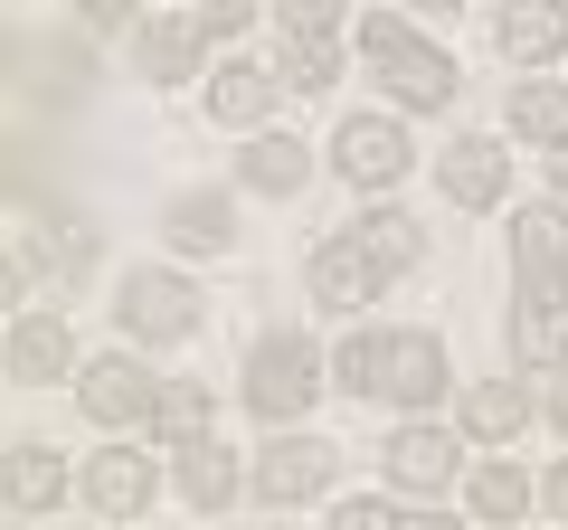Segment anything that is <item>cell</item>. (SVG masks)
<instances>
[{
  "instance_id": "6da1fadb",
  "label": "cell",
  "mask_w": 568,
  "mask_h": 530,
  "mask_svg": "<svg viewBox=\"0 0 568 530\" xmlns=\"http://www.w3.org/2000/svg\"><path fill=\"white\" fill-rule=\"evenodd\" d=\"M361 58L388 77V95L417 104V114H436V104H455V58L446 48H426L407 20H388V10H369L361 20Z\"/></svg>"
},
{
  "instance_id": "7a4b0ae2",
  "label": "cell",
  "mask_w": 568,
  "mask_h": 530,
  "mask_svg": "<svg viewBox=\"0 0 568 530\" xmlns=\"http://www.w3.org/2000/svg\"><path fill=\"white\" fill-rule=\"evenodd\" d=\"M313 388H323V350H313L304 332H265V342L246 350V408H256L265 427H294V417L313 408Z\"/></svg>"
},
{
  "instance_id": "3957f363",
  "label": "cell",
  "mask_w": 568,
  "mask_h": 530,
  "mask_svg": "<svg viewBox=\"0 0 568 530\" xmlns=\"http://www.w3.org/2000/svg\"><path fill=\"white\" fill-rule=\"evenodd\" d=\"M388 275L398 265L379 256V246L351 227V237H323L313 246V265H304V285H313V304H332V313H361V304H379L388 294Z\"/></svg>"
},
{
  "instance_id": "277c9868",
  "label": "cell",
  "mask_w": 568,
  "mask_h": 530,
  "mask_svg": "<svg viewBox=\"0 0 568 530\" xmlns=\"http://www.w3.org/2000/svg\"><path fill=\"white\" fill-rule=\"evenodd\" d=\"M77 408L95 417V427H152V408H162V379H152L133 350H104V360L77 369Z\"/></svg>"
},
{
  "instance_id": "5b68a950",
  "label": "cell",
  "mask_w": 568,
  "mask_h": 530,
  "mask_svg": "<svg viewBox=\"0 0 568 530\" xmlns=\"http://www.w3.org/2000/svg\"><path fill=\"white\" fill-rule=\"evenodd\" d=\"M332 473H342V446H323V436H284L275 427V446L256 455V502H275V511H294V502H313V492H332Z\"/></svg>"
},
{
  "instance_id": "8992f818",
  "label": "cell",
  "mask_w": 568,
  "mask_h": 530,
  "mask_svg": "<svg viewBox=\"0 0 568 530\" xmlns=\"http://www.w3.org/2000/svg\"><path fill=\"white\" fill-rule=\"evenodd\" d=\"M511 360L568 369V275H521V294H511Z\"/></svg>"
},
{
  "instance_id": "52a82bcc",
  "label": "cell",
  "mask_w": 568,
  "mask_h": 530,
  "mask_svg": "<svg viewBox=\"0 0 568 530\" xmlns=\"http://www.w3.org/2000/svg\"><path fill=\"white\" fill-rule=\"evenodd\" d=\"M114 313H123L133 342H190V332H200V294H190L181 275H162V265H142L133 285L114 294Z\"/></svg>"
},
{
  "instance_id": "ba28073f",
  "label": "cell",
  "mask_w": 568,
  "mask_h": 530,
  "mask_svg": "<svg viewBox=\"0 0 568 530\" xmlns=\"http://www.w3.org/2000/svg\"><path fill=\"white\" fill-rule=\"evenodd\" d=\"M332 162H342L351 190H388V181H407V133L388 114H351L332 133Z\"/></svg>"
},
{
  "instance_id": "9c48e42d",
  "label": "cell",
  "mask_w": 568,
  "mask_h": 530,
  "mask_svg": "<svg viewBox=\"0 0 568 530\" xmlns=\"http://www.w3.org/2000/svg\"><path fill=\"white\" fill-rule=\"evenodd\" d=\"M436 190H446L455 208H493L511 190V152L493 143V133H465V143L436 152Z\"/></svg>"
},
{
  "instance_id": "30bf717a",
  "label": "cell",
  "mask_w": 568,
  "mask_h": 530,
  "mask_svg": "<svg viewBox=\"0 0 568 530\" xmlns=\"http://www.w3.org/2000/svg\"><path fill=\"white\" fill-rule=\"evenodd\" d=\"M77 369V332L67 313H10V379L20 388H58Z\"/></svg>"
},
{
  "instance_id": "8fae6325",
  "label": "cell",
  "mask_w": 568,
  "mask_h": 530,
  "mask_svg": "<svg viewBox=\"0 0 568 530\" xmlns=\"http://www.w3.org/2000/svg\"><path fill=\"white\" fill-rule=\"evenodd\" d=\"M379 465H388V483H398V492H417V502H426V492H446V483H455L465 446H455L446 427H398V436L379 446Z\"/></svg>"
},
{
  "instance_id": "7c38bea8",
  "label": "cell",
  "mask_w": 568,
  "mask_h": 530,
  "mask_svg": "<svg viewBox=\"0 0 568 530\" xmlns=\"http://www.w3.org/2000/svg\"><path fill=\"white\" fill-rule=\"evenodd\" d=\"M436 388H446V342H436V332H388L379 342V398L426 408Z\"/></svg>"
},
{
  "instance_id": "4fadbf2b",
  "label": "cell",
  "mask_w": 568,
  "mask_h": 530,
  "mask_svg": "<svg viewBox=\"0 0 568 530\" xmlns=\"http://www.w3.org/2000/svg\"><path fill=\"white\" fill-rule=\"evenodd\" d=\"M152 492H162V473H152V455H133V446H114V455L85 465V502H95L104 521H142Z\"/></svg>"
},
{
  "instance_id": "5bb4252c",
  "label": "cell",
  "mask_w": 568,
  "mask_h": 530,
  "mask_svg": "<svg viewBox=\"0 0 568 530\" xmlns=\"http://www.w3.org/2000/svg\"><path fill=\"white\" fill-rule=\"evenodd\" d=\"M493 48H503V67H549L568 48V0H511L493 20Z\"/></svg>"
},
{
  "instance_id": "9a60e30c",
  "label": "cell",
  "mask_w": 568,
  "mask_h": 530,
  "mask_svg": "<svg viewBox=\"0 0 568 530\" xmlns=\"http://www.w3.org/2000/svg\"><path fill=\"white\" fill-rule=\"evenodd\" d=\"M58 502H67V465H58V446L20 436V446L0 455V511H58Z\"/></svg>"
},
{
  "instance_id": "2e32d148",
  "label": "cell",
  "mask_w": 568,
  "mask_h": 530,
  "mask_svg": "<svg viewBox=\"0 0 568 530\" xmlns=\"http://www.w3.org/2000/svg\"><path fill=\"white\" fill-rule=\"evenodd\" d=\"M511 275H568V200L511 208Z\"/></svg>"
},
{
  "instance_id": "e0dca14e",
  "label": "cell",
  "mask_w": 568,
  "mask_h": 530,
  "mask_svg": "<svg viewBox=\"0 0 568 530\" xmlns=\"http://www.w3.org/2000/svg\"><path fill=\"white\" fill-rule=\"evenodd\" d=\"M200 39H209L200 20H142V29H133V77L181 85V77H190V58H200Z\"/></svg>"
},
{
  "instance_id": "ac0fdd59",
  "label": "cell",
  "mask_w": 568,
  "mask_h": 530,
  "mask_svg": "<svg viewBox=\"0 0 568 530\" xmlns=\"http://www.w3.org/2000/svg\"><path fill=\"white\" fill-rule=\"evenodd\" d=\"M530 427V388L521 379H474L465 388V436L474 446H511Z\"/></svg>"
},
{
  "instance_id": "d6986e66",
  "label": "cell",
  "mask_w": 568,
  "mask_h": 530,
  "mask_svg": "<svg viewBox=\"0 0 568 530\" xmlns=\"http://www.w3.org/2000/svg\"><path fill=\"white\" fill-rule=\"evenodd\" d=\"M237 181L265 190V200H294V190L313 181V152L294 143V133H256V143H246V162H237Z\"/></svg>"
},
{
  "instance_id": "ffe728a7",
  "label": "cell",
  "mask_w": 568,
  "mask_h": 530,
  "mask_svg": "<svg viewBox=\"0 0 568 530\" xmlns=\"http://www.w3.org/2000/svg\"><path fill=\"white\" fill-rule=\"evenodd\" d=\"M162 227H171V246H190V256H219V246L237 237V208H227V190H181Z\"/></svg>"
},
{
  "instance_id": "44dd1931",
  "label": "cell",
  "mask_w": 568,
  "mask_h": 530,
  "mask_svg": "<svg viewBox=\"0 0 568 530\" xmlns=\"http://www.w3.org/2000/svg\"><path fill=\"white\" fill-rule=\"evenodd\" d=\"M265 104H275V67H256V58H219L209 67V114L219 123H256Z\"/></svg>"
},
{
  "instance_id": "7402d4cb",
  "label": "cell",
  "mask_w": 568,
  "mask_h": 530,
  "mask_svg": "<svg viewBox=\"0 0 568 530\" xmlns=\"http://www.w3.org/2000/svg\"><path fill=\"white\" fill-rule=\"evenodd\" d=\"M181 502L190 511H227V502H237V455H227L219 436L181 446Z\"/></svg>"
},
{
  "instance_id": "603a6c76",
  "label": "cell",
  "mask_w": 568,
  "mask_h": 530,
  "mask_svg": "<svg viewBox=\"0 0 568 530\" xmlns=\"http://www.w3.org/2000/svg\"><path fill=\"white\" fill-rule=\"evenodd\" d=\"M10 246H20L29 265H48V275H67V285H77L85 265H95V237H85L77 218H48V227H20V237H10Z\"/></svg>"
},
{
  "instance_id": "cb8c5ba5",
  "label": "cell",
  "mask_w": 568,
  "mask_h": 530,
  "mask_svg": "<svg viewBox=\"0 0 568 530\" xmlns=\"http://www.w3.org/2000/svg\"><path fill=\"white\" fill-rule=\"evenodd\" d=\"M511 133H521V143H568V85L559 77L511 85Z\"/></svg>"
},
{
  "instance_id": "d4e9b609",
  "label": "cell",
  "mask_w": 568,
  "mask_h": 530,
  "mask_svg": "<svg viewBox=\"0 0 568 530\" xmlns=\"http://www.w3.org/2000/svg\"><path fill=\"white\" fill-rule=\"evenodd\" d=\"M275 77H284V85H304V95H323V85L342 77V39H323V29H284Z\"/></svg>"
},
{
  "instance_id": "484cf974",
  "label": "cell",
  "mask_w": 568,
  "mask_h": 530,
  "mask_svg": "<svg viewBox=\"0 0 568 530\" xmlns=\"http://www.w3.org/2000/svg\"><path fill=\"white\" fill-rule=\"evenodd\" d=\"M152 436H162L171 455H181V446H200V436H209V388H190V379H162V408H152Z\"/></svg>"
},
{
  "instance_id": "4316f807",
  "label": "cell",
  "mask_w": 568,
  "mask_h": 530,
  "mask_svg": "<svg viewBox=\"0 0 568 530\" xmlns=\"http://www.w3.org/2000/svg\"><path fill=\"white\" fill-rule=\"evenodd\" d=\"M465 502L484 511V521H521V511H530V473H521V465H474Z\"/></svg>"
},
{
  "instance_id": "83f0119b",
  "label": "cell",
  "mask_w": 568,
  "mask_h": 530,
  "mask_svg": "<svg viewBox=\"0 0 568 530\" xmlns=\"http://www.w3.org/2000/svg\"><path fill=\"white\" fill-rule=\"evenodd\" d=\"M361 237L379 246L388 265H417V256H426V227L407 218V208H369V218H361Z\"/></svg>"
},
{
  "instance_id": "f1b7e54d",
  "label": "cell",
  "mask_w": 568,
  "mask_h": 530,
  "mask_svg": "<svg viewBox=\"0 0 568 530\" xmlns=\"http://www.w3.org/2000/svg\"><path fill=\"white\" fill-rule=\"evenodd\" d=\"M29 67H39V77H29V85H39V95H58V104L77 95L85 77H95V67H85V48H77V39H58V48H39V58H29Z\"/></svg>"
},
{
  "instance_id": "f546056e",
  "label": "cell",
  "mask_w": 568,
  "mask_h": 530,
  "mask_svg": "<svg viewBox=\"0 0 568 530\" xmlns=\"http://www.w3.org/2000/svg\"><path fill=\"white\" fill-rule=\"evenodd\" d=\"M407 502H417V492H407ZM407 502H379V492H361V502H342L332 521H342V530H426V511H407Z\"/></svg>"
},
{
  "instance_id": "4dcf8cb0",
  "label": "cell",
  "mask_w": 568,
  "mask_h": 530,
  "mask_svg": "<svg viewBox=\"0 0 568 530\" xmlns=\"http://www.w3.org/2000/svg\"><path fill=\"white\" fill-rule=\"evenodd\" d=\"M379 342H388V332H351V342H342V360H332L351 398H379Z\"/></svg>"
},
{
  "instance_id": "1f68e13d",
  "label": "cell",
  "mask_w": 568,
  "mask_h": 530,
  "mask_svg": "<svg viewBox=\"0 0 568 530\" xmlns=\"http://www.w3.org/2000/svg\"><path fill=\"white\" fill-rule=\"evenodd\" d=\"M275 20H284V29H323V39H342L351 0H275Z\"/></svg>"
},
{
  "instance_id": "d6a6232c",
  "label": "cell",
  "mask_w": 568,
  "mask_h": 530,
  "mask_svg": "<svg viewBox=\"0 0 568 530\" xmlns=\"http://www.w3.org/2000/svg\"><path fill=\"white\" fill-rule=\"evenodd\" d=\"M256 10H265V0H200V10H190V20H200L209 39H237V29L256 20Z\"/></svg>"
},
{
  "instance_id": "836d02e7",
  "label": "cell",
  "mask_w": 568,
  "mask_h": 530,
  "mask_svg": "<svg viewBox=\"0 0 568 530\" xmlns=\"http://www.w3.org/2000/svg\"><path fill=\"white\" fill-rule=\"evenodd\" d=\"M85 29H142V0H77Z\"/></svg>"
},
{
  "instance_id": "e575fe53",
  "label": "cell",
  "mask_w": 568,
  "mask_h": 530,
  "mask_svg": "<svg viewBox=\"0 0 568 530\" xmlns=\"http://www.w3.org/2000/svg\"><path fill=\"white\" fill-rule=\"evenodd\" d=\"M540 502H549V511H559V521H568V465H559V473H549V483H540Z\"/></svg>"
},
{
  "instance_id": "d590c367",
  "label": "cell",
  "mask_w": 568,
  "mask_h": 530,
  "mask_svg": "<svg viewBox=\"0 0 568 530\" xmlns=\"http://www.w3.org/2000/svg\"><path fill=\"white\" fill-rule=\"evenodd\" d=\"M549 190L568 200V143H549Z\"/></svg>"
},
{
  "instance_id": "8d00e7d4",
  "label": "cell",
  "mask_w": 568,
  "mask_h": 530,
  "mask_svg": "<svg viewBox=\"0 0 568 530\" xmlns=\"http://www.w3.org/2000/svg\"><path fill=\"white\" fill-rule=\"evenodd\" d=\"M549 427H559V436H568V379H559V388H549Z\"/></svg>"
},
{
  "instance_id": "74e56055",
  "label": "cell",
  "mask_w": 568,
  "mask_h": 530,
  "mask_svg": "<svg viewBox=\"0 0 568 530\" xmlns=\"http://www.w3.org/2000/svg\"><path fill=\"white\" fill-rule=\"evenodd\" d=\"M417 10H436V20H446V10H465V0H417Z\"/></svg>"
}]
</instances>
